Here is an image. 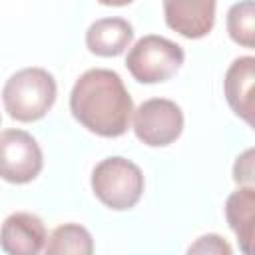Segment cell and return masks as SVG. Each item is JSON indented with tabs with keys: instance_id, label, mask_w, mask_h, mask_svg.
<instances>
[{
	"instance_id": "cell-1",
	"label": "cell",
	"mask_w": 255,
	"mask_h": 255,
	"mask_svg": "<svg viewBox=\"0 0 255 255\" xmlns=\"http://www.w3.org/2000/svg\"><path fill=\"white\" fill-rule=\"evenodd\" d=\"M70 112L92 133L120 137L129 128L133 102L120 74L92 68L76 80L70 94Z\"/></svg>"
},
{
	"instance_id": "cell-2",
	"label": "cell",
	"mask_w": 255,
	"mask_h": 255,
	"mask_svg": "<svg viewBox=\"0 0 255 255\" xmlns=\"http://www.w3.org/2000/svg\"><path fill=\"white\" fill-rule=\"evenodd\" d=\"M8 116L18 122L42 120L56 102V80L44 68H24L12 74L2 90Z\"/></svg>"
},
{
	"instance_id": "cell-3",
	"label": "cell",
	"mask_w": 255,
	"mask_h": 255,
	"mask_svg": "<svg viewBox=\"0 0 255 255\" xmlns=\"http://www.w3.org/2000/svg\"><path fill=\"white\" fill-rule=\"evenodd\" d=\"M92 189L106 207L126 211L141 199L143 173L126 157H106L92 171Z\"/></svg>"
},
{
	"instance_id": "cell-4",
	"label": "cell",
	"mask_w": 255,
	"mask_h": 255,
	"mask_svg": "<svg viewBox=\"0 0 255 255\" xmlns=\"http://www.w3.org/2000/svg\"><path fill=\"white\" fill-rule=\"evenodd\" d=\"M183 50L179 44L163 36H143L128 52L126 68L133 80L141 84H157L169 80L183 64Z\"/></svg>"
},
{
	"instance_id": "cell-5",
	"label": "cell",
	"mask_w": 255,
	"mask_h": 255,
	"mask_svg": "<svg viewBox=\"0 0 255 255\" xmlns=\"http://www.w3.org/2000/svg\"><path fill=\"white\" fill-rule=\"evenodd\" d=\"M133 131L137 139L149 147H163L173 143L183 129L181 108L165 98H151L141 102L133 112Z\"/></svg>"
},
{
	"instance_id": "cell-6",
	"label": "cell",
	"mask_w": 255,
	"mask_h": 255,
	"mask_svg": "<svg viewBox=\"0 0 255 255\" xmlns=\"http://www.w3.org/2000/svg\"><path fill=\"white\" fill-rule=\"evenodd\" d=\"M42 149L24 129L0 131V177L8 183H30L42 171Z\"/></svg>"
},
{
	"instance_id": "cell-7",
	"label": "cell",
	"mask_w": 255,
	"mask_h": 255,
	"mask_svg": "<svg viewBox=\"0 0 255 255\" xmlns=\"http://www.w3.org/2000/svg\"><path fill=\"white\" fill-rule=\"evenodd\" d=\"M215 4L217 0H163L165 24L183 38H203L215 24Z\"/></svg>"
},
{
	"instance_id": "cell-8",
	"label": "cell",
	"mask_w": 255,
	"mask_h": 255,
	"mask_svg": "<svg viewBox=\"0 0 255 255\" xmlns=\"http://www.w3.org/2000/svg\"><path fill=\"white\" fill-rule=\"evenodd\" d=\"M44 221L28 211L8 215L0 227V247L10 255H36L46 245Z\"/></svg>"
},
{
	"instance_id": "cell-9",
	"label": "cell",
	"mask_w": 255,
	"mask_h": 255,
	"mask_svg": "<svg viewBox=\"0 0 255 255\" xmlns=\"http://www.w3.org/2000/svg\"><path fill=\"white\" fill-rule=\"evenodd\" d=\"M253 80H255L253 56H241L233 60L223 80L227 104L247 124H253Z\"/></svg>"
},
{
	"instance_id": "cell-10",
	"label": "cell",
	"mask_w": 255,
	"mask_h": 255,
	"mask_svg": "<svg viewBox=\"0 0 255 255\" xmlns=\"http://www.w3.org/2000/svg\"><path fill=\"white\" fill-rule=\"evenodd\" d=\"M133 40V28L124 18L96 20L86 32V46L92 54L102 58L120 56Z\"/></svg>"
},
{
	"instance_id": "cell-11",
	"label": "cell",
	"mask_w": 255,
	"mask_h": 255,
	"mask_svg": "<svg viewBox=\"0 0 255 255\" xmlns=\"http://www.w3.org/2000/svg\"><path fill=\"white\" fill-rule=\"evenodd\" d=\"M225 217L229 227L239 239V247L245 255L251 253L255 237V189L253 185L239 187L225 201Z\"/></svg>"
},
{
	"instance_id": "cell-12",
	"label": "cell",
	"mask_w": 255,
	"mask_h": 255,
	"mask_svg": "<svg viewBox=\"0 0 255 255\" xmlns=\"http://www.w3.org/2000/svg\"><path fill=\"white\" fill-rule=\"evenodd\" d=\"M44 251L48 255H92L94 253V241L86 227L78 223H64L52 231V235L46 239Z\"/></svg>"
},
{
	"instance_id": "cell-13",
	"label": "cell",
	"mask_w": 255,
	"mask_h": 255,
	"mask_svg": "<svg viewBox=\"0 0 255 255\" xmlns=\"http://www.w3.org/2000/svg\"><path fill=\"white\" fill-rule=\"evenodd\" d=\"M227 32L233 42L245 48L255 46V8L253 0L237 2L227 12Z\"/></svg>"
},
{
	"instance_id": "cell-14",
	"label": "cell",
	"mask_w": 255,
	"mask_h": 255,
	"mask_svg": "<svg viewBox=\"0 0 255 255\" xmlns=\"http://www.w3.org/2000/svg\"><path fill=\"white\" fill-rule=\"evenodd\" d=\"M189 253H225V255H229L231 247L219 235H203L189 247Z\"/></svg>"
},
{
	"instance_id": "cell-15",
	"label": "cell",
	"mask_w": 255,
	"mask_h": 255,
	"mask_svg": "<svg viewBox=\"0 0 255 255\" xmlns=\"http://www.w3.org/2000/svg\"><path fill=\"white\" fill-rule=\"evenodd\" d=\"M233 179L239 185H251L253 181V149H247L243 155L237 157L235 167H233Z\"/></svg>"
},
{
	"instance_id": "cell-16",
	"label": "cell",
	"mask_w": 255,
	"mask_h": 255,
	"mask_svg": "<svg viewBox=\"0 0 255 255\" xmlns=\"http://www.w3.org/2000/svg\"><path fill=\"white\" fill-rule=\"evenodd\" d=\"M100 4H104V6H128V4H131L133 0H98Z\"/></svg>"
}]
</instances>
